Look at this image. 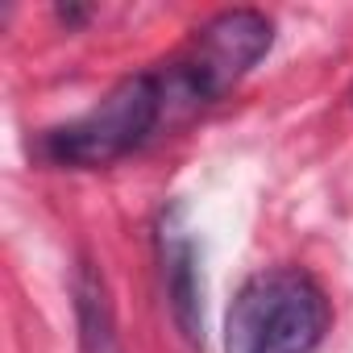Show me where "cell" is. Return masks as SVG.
I'll return each instance as SVG.
<instances>
[{"label":"cell","instance_id":"cell-1","mask_svg":"<svg viewBox=\"0 0 353 353\" xmlns=\"http://www.w3.org/2000/svg\"><path fill=\"white\" fill-rule=\"evenodd\" d=\"M274 46V21L258 9H225L208 17L188 42L166 54L154 71L170 104V121L183 125L200 108L229 96Z\"/></svg>","mask_w":353,"mask_h":353},{"label":"cell","instance_id":"cell-2","mask_svg":"<svg viewBox=\"0 0 353 353\" xmlns=\"http://www.w3.org/2000/svg\"><path fill=\"white\" fill-rule=\"evenodd\" d=\"M332 328L328 291L303 266L250 274L225 316V353H316Z\"/></svg>","mask_w":353,"mask_h":353},{"label":"cell","instance_id":"cell-3","mask_svg":"<svg viewBox=\"0 0 353 353\" xmlns=\"http://www.w3.org/2000/svg\"><path fill=\"white\" fill-rule=\"evenodd\" d=\"M162 129H174L166 92L158 83V71H137L112 83L88 112L46 129L38 137V154L50 166H71V170H92V166H112L154 141Z\"/></svg>","mask_w":353,"mask_h":353},{"label":"cell","instance_id":"cell-4","mask_svg":"<svg viewBox=\"0 0 353 353\" xmlns=\"http://www.w3.org/2000/svg\"><path fill=\"white\" fill-rule=\"evenodd\" d=\"M158 266L170 316L192 345H204V279H200V245L192 221L179 204L162 208L158 216Z\"/></svg>","mask_w":353,"mask_h":353},{"label":"cell","instance_id":"cell-5","mask_svg":"<svg viewBox=\"0 0 353 353\" xmlns=\"http://www.w3.org/2000/svg\"><path fill=\"white\" fill-rule=\"evenodd\" d=\"M75 320H79V345H83V353H121L112 303H108V287H104V279L88 262L75 274Z\"/></svg>","mask_w":353,"mask_h":353}]
</instances>
